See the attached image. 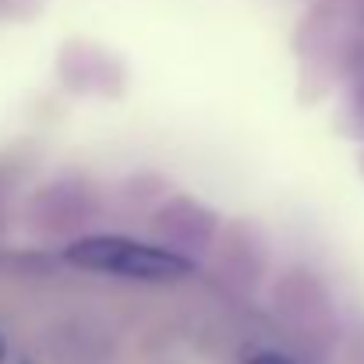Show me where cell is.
Masks as SVG:
<instances>
[{
	"mask_svg": "<svg viewBox=\"0 0 364 364\" xmlns=\"http://www.w3.org/2000/svg\"><path fill=\"white\" fill-rule=\"evenodd\" d=\"M68 262L92 272H110L127 279H177L191 272V262L177 251L152 247L131 237H85L68 247Z\"/></svg>",
	"mask_w": 364,
	"mask_h": 364,
	"instance_id": "6da1fadb",
	"label": "cell"
},
{
	"mask_svg": "<svg viewBox=\"0 0 364 364\" xmlns=\"http://www.w3.org/2000/svg\"><path fill=\"white\" fill-rule=\"evenodd\" d=\"M244 364H294L287 354H279V350H258V354H251Z\"/></svg>",
	"mask_w": 364,
	"mask_h": 364,
	"instance_id": "7a4b0ae2",
	"label": "cell"
},
{
	"mask_svg": "<svg viewBox=\"0 0 364 364\" xmlns=\"http://www.w3.org/2000/svg\"><path fill=\"white\" fill-rule=\"evenodd\" d=\"M0 361H4V340H0Z\"/></svg>",
	"mask_w": 364,
	"mask_h": 364,
	"instance_id": "3957f363",
	"label": "cell"
}]
</instances>
